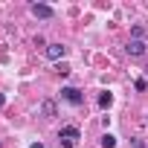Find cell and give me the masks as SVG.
Here are the masks:
<instances>
[{
	"mask_svg": "<svg viewBox=\"0 0 148 148\" xmlns=\"http://www.w3.org/2000/svg\"><path fill=\"white\" fill-rule=\"evenodd\" d=\"M58 139H61L64 148H76V142L82 139V131H79L76 125H64V128L58 131Z\"/></svg>",
	"mask_w": 148,
	"mask_h": 148,
	"instance_id": "1",
	"label": "cell"
},
{
	"mask_svg": "<svg viewBox=\"0 0 148 148\" xmlns=\"http://www.w3.org/2000/svg\"><path fill=\"white\" fill-rule=\"evenodd\" d=\"M61 96H64L70 105H82V102H84L82 90H76V87H61Z\"/></svg>",
	"mask_w": 148,
	"mask_h": 148,
	"instance_id": "2",
	"label": "cell"
},
{
	"mask_svg": "<svg viewBox=\"0 0 148 148\" xmlns=\"http://www.w3.org/2000/svg\"><path fill=\"white\" fill-rule=\"evenodd\" d=\"M32 15H35V18H41V21H49V18L55 15V9H52V6H47V3H35V6H32Z\"/></svg>",
	"mask_w": 148,
	"mask_h": 148,
	"instance_id": "3",
	"label": "cell"
},
{
	"mask_svg": "<svg viewBox=\"0 0 148 148\" xmlns=\"http://www.w3.org/2000/svg\"><path fill=\"white\" fill-rule=\"evenodd\" d=\"M145 52H148V44H145V41H128V55L142 58Z\"/></svg>",
	"mask_w": 148,
	"mask_h": 148,
	"instance_id": "4",
	"label": "cell"
},
{
	"mask_svg": "<svg viewBox=\"0 0 148 148\" xmlns=\"http://www.w3.org/2000/svg\"><path fill=\"white\" fill-rule=\"evenodd\" d=\"M67 55V47H61V44H47V58L49 61H61Z\"/></svg>",
	"mask_w": 148,
	"mask_h": 148,
	"instance_id": "5",
	"label": "cell"
},
{
	"mask_svg": "<svg viewBox=\"0 0 148 148\" xmlns=\"http://www.w3.org/2000/svg\"><path fill=\"white\" fill-rule=\"evenodd\" d=\"M41 113H44L47 119H52V116L58 113V110H55V102H49V99H47V102H41Z\"/></svg>",
	"mask_w": 148,
	"mask_h": 148,
	"instance_id": "6",
	"label": "cell"
},
{
	"mask_svg": "<svg viewBox=\"0 0 148 148\" xmlns=\"http://www.w3.org/2000/svg\"><path fill=\"white\" fill-rule=\"evenodd\" d=\"M110 105H113V93H108V90H105V93L99 96V108H110Z\"/></svg>",
	"mask_w": 148,
	"mask_h": 148,
	"instance_id": "7",
	"label": "cell"
},
{
	"mask_svg": "<svg viewBox=\"0 0 148 148\" xmlns=\"http://www.w3.org/2000/svg\"><path fill=\"white\" fill-rule=\"evenodd\" d=\"M102 148H116V136L113 134H105L102 136Z\"/></svg>",
	"mask_w": 148,
	"mask_h": 148,
	"instance_id": "8",
	"label": "cell"
},
{
	"mask_svg": "<svg viewBox=\"0 0 148 148\" xmlns=\"http://www.w3.org/2000/svg\"><path fill=\"white\" fill-rule=\"evenodd\" d=\"M134 87H136L139 93H145V90H148V82H145V79H136V84H134Z\"/></svg>",
	"mask_w": 148,
	"mask_h": 148,
	"instance_id": "9",
	"label": "cell"
},
{
	"mask_svg": "<svg viewBox=\"0 0 148 148\" xmlns=\"http://www.w3.org/2000/svg\"><path fill=\"white\" fill-rule=\"evenodd\" d=\"M131 148H145V142L142 139H131Z\"/></svg>",
	"mask_w": 148,
	"mask_h": 148,
	"instance_id": "10",
	"label": "cell"
},
{
	"mask_svg": "<svg viewBox=\"0 0 148 148\" xmlns=\"http://www.w3.org/2000/svg\"><path fill=\"white\" fill-rule=\"evenodd\" d=\"M3 105H6V96H3V93H0V108H3Z\"/></svg>",
	"mask_w": 148,
	"mask_h": 148,
	"instance_id": "11",
	"label": "cell"
},
{
	"mask_svg": "<svg viewBox=\"0 0 148 148\" xmlns=\"http://www.w3.org/2000/svg\"><path fill=\"white\" fill-rule=\"evenodd\" d=\"M29 148H44V145H41V142H32V145H29Z\"/></svg>",
	"mask_w": 148,
	"mask_h": 148,
	"instance_id": "12",
	"label": "cell"
}]
</instances>
